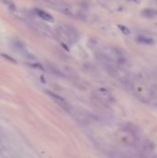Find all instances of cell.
I'll use <instances>...</instances> for the list:
<instances>
[{
    "label": "cell",
    "instance_id": "cell-4",
    "mask_svg": "<svg viewBox=\"0 0 157 158\" xmlns=\"http://www.w3.org/2000/svg\"><path fill=\"white\" fill-rule=\"evenodd\" d=\"M118 28H119V30H120L124 34H126V35H129L130 34V31H129V29L126 27L125 25H122V24H119L118 25Z\"/></svg>",
    "mask_w": 157,
    "mask_h": 158
},
{
    "label": "cell",
    "instance_id": "cell-8",
    "mask_svg": "<svg viewBox=\"0 0 157 158\" xmlns=\"http://www.w3.org/2000/svg\"><path fill=\"white\" fill-rule=\"evenodd\" d=\"M156 13H157V11H156Z\"/></svg>",
    "mask_w": 157,
    "mask_h": 158
},
{
    "label": "cell",
    "instance_id": "cell-5",
    "mask_svg": "<svg viewBox=\"0 0 157 158\" xmlns=\"http://www.w3.org/2000/svg\"><path fill=\"white\" fill-rule=\"evenodd\" d=\"M0 56H1L2 57L5 58L6 60H7V61L11 62V63H13V64H16V63H17V60L14 59V58L12 57V56H7V54H4V53H2V54H0Z\"/></svg>",
    "mask_w": 157,
    "mask_h": 158
},
{
    "label": "cell",
    "instance_id": "cell-2",
    "mask_svg": "<svg viewBox=\"0 0 157 158\" xmlns=\"http://www.w3.org/2000/svg\"><path fill=\"white\" fill-rule=\"evenodd\" d=\"M137 40L139 42H140V43H143V44H154V41L152 38H147V37H144V36H139Z\"/></svg>",
    "mask_w": 157,
    "mask_h": 158
},
{
    "label": "cell",
    "instance_id": "cell-1",
    "mask_svg": "<svg viewBox=\"0 0 157 158\" xmlns=\"http://www.w3.org/2000/svg\"><path fill=\"white\" fill-rule=\"evenodd\" d=\"M36 13L40 17V18H42L43 19L46 20V22H54V18L49 13H47V12H45L42 9H36Z\"/></svg>",
    "mask_w": 157,
    "mask_h": 158
},
{
    "label": "cell",
    "instance_id": "cell-3",
    "mask_svg": "<svg viewBox=\"0 0 157 158\" xmlns=\"http://www.w3.org/2000/svg\"><path fill=\"white\" fill-rule=\"evenodd\" d=\"M45 93H46L50 97H52L53 99L56 100V101H58V102H64V99L62 98V97L60 96V95H57V94H56V93H52V91H46Z\"/></svg>",
    "mask_w": 157,
    "mask_h": 158
},
{
    "label": "cell",
    "instance_id": "cell-6",
    "mask_svg": "<svg viewBox=\"0 0 157 158\" xmlns=\"http://www.w3.org/2000/svg\"><path fill=\"white\" fill-rule=\"evenodd\" d=\"M31 67H34V68H38V69H44V68L40 64H31Z\"/></svg>",
    "mask_w": 157,
    "mask_h": 158
},
{
    "label": "cell",
    "instance_id": "cell-7",
    "mask_svg": "<svg viewBox=\"0 0 157 158\" xmlns=\"http://www.w3.org/2000/svg\"><path fill=\"white\" fill-rule=\"evenodd\" d=\"M134 1H137V0H134Z\"/></svg>",
    "mask_w": 157,
    "mask_h": 158
}]
</instances>
